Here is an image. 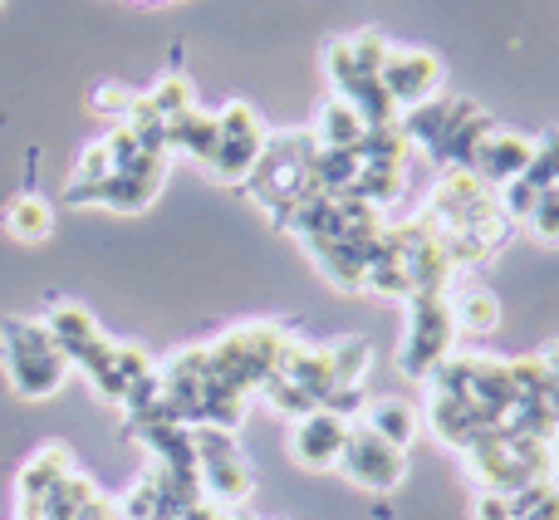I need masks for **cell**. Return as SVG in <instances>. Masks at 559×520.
Instances as JSON below:
<instances>
[{
  "instance_id": "ffe728a7",
  "label": "cell",
  "mask_w": 559,
  "mask_h": 520,
  "mask_svg": "<svg viewBox=\"0 0 559 520\" xmlns=\"http://www.w3.org/2000/svg\"><path fill=\"white\" fill-rule=\"evenodd\" d=\"M138 98H143V94H133V88H118V84H98V88H94V108H104V114L123 118V123H128V114L138 108Z\"/></svg>"
},
{
  "instance_id": "30bf717a",
  "label": "cell",
  "mask_w": 559,
  "mask_h": 520,
  "mask_svg": "<svg viewBox=\"0 0 559 520\" xmlns=\"http://www.w3.org/2000/svg\"><path fill=\"white\" fill-rule=\"evenodd\" d=\"M163 177H167V163H147V167H138V173H114V177H104V182H98L94 202L108 206V212H123V216L128 212H143V206L157 197Z\"/></svg>"
},
{
  "instance_id": "7402d4cb",
  "label": "cell",
  "mask_w": 559,
  "mask_h": 520,
  "mask_svg": "<svg viewBox=\"0 0 559 520\" xmlns=\"http://www.w3.org/2000/svg\"><path fill=\"white\" fill-rule=\"evenodd\" d=\"M231 520H251V516H241V511H236V516H231Z\"/></svg>"
},
{
  "instance_id": "4fadbf2b",
  "label": "cell",
  "mask_w": 559,
  "mask_h": 520,
  "mask_svg": "<svg viewBox=\"0 0 559 520\" xmlns=\"http://www.w3.org/2000/svg\"><path fill=\"white\" fill-rule=\"evenodd\" d=\"M447 305H452L456 329H466V334H491L501 324V305H496V295L486 285H452Z\"/></svg>"
},
{
  "instance_id": "9c48e42d",
  "label": "cell",
  "mask_w": 559,
  "mask_h": 520,
  "mask_svg": "<svg viewBox=\"0 0 559 520\" xmlns=\"http://www.w3.org/2000/svg\"><path fill=\"white\" fill-rule=\"evenodd\" d=\"M531 157H535V138L506 133V128H491V133H486V143L476 147L472 173L481 177L486 187H511L515 177H525Z\"/></svg>"
},
{
  "instance_id": "5bb4252c",
  "label": "cell",
  "mask_w": 559,
  "mask_h": 520,
  "mask_svg": "<svg viewBox=\"0 0 559 520\" xmlns=\"http://www.w3.org/2000/svg\"><path fill=\"white\" fill-rule=\"evenodd\" d=\"M368 138V123L358 118L354 104H344V98H329L324 108H319V147H334V153H358Z\"/></svg>"
},
{
  "instance_id": "7c38bea8",
  "label": "cell",
  "mask_w": 559,
  "mask_h": 520,
  "mask_svg": "<svg viewBox=\"0 0 559 520\" xmlns=\"http://www.w3.org/2000/svg\"><path fill=\"white\" fill-rule=\"evenodd\" d=\"M358 423H368L383 442H393V447H413V437H417V427H423V417L413 413V403H403V398H373V403L364 407V417Z\"/></svg>"
},
{
  "instance_id": "ac0fdd59",
  "label": "cell",
  "mask_w": 559,
  "mask_h": 520,
  "mask_svg": "<svg viewBox=\"0 0 559 520\" xmlns=\"http://www.w3.org/2000/svg\"><path fill=\"white\" fill-rule=\"evenodd\" d=\"M147 98V108H153L163 123H177L182 114H192L197 108V94H192V84H187L182 74H163V84L153 88V94H143Z\"/></svg>"
},
{
  "instance_id": "6da1fadb",
  "label": "cell",
  "mask_w": 559,
  "mask_h": 520,
  "mask_svg": "<svg viewBox=\"0 0 559 520\" xmlns=\"http://www.w3.org/2000/svg\"><path fill=\"white\" fill-rule=\"evenodd\" d=\"M0 364L20 398H49L69 374V358L59 354L45 319H5L0 324Z\"/></svg>"
},
{
  "instance_id": "2e32d148",
  "label": "cell",
  "mask_w": 559,
  "mask_h": 520,
  "mask_svg": "<svg viewBox=\"0 0 559 520\" xmlns=\"http://www.w3.org/2000/svg\"><path fill=\"white\" fill-rule=\"evenodd\" d=\"M167 147H182V153L202 157V163L212 167V157H216V114L192 108V114H182L177 123H167Z\"/></svg>"
},
{
  "instance_id": "44dd1931",
  "label": "cell",
  "mask_w": 559,
  "mask_h": 520,
  "mask_svg": "<svg viewBox=\"0 0 559 520\" xmlns=\"http://www.w3.org/2000/svg\"><path fill=\"white\" fill-rule=\"evenodd\" d=\"M476 520H515L511 492H481L476 496Z\"/></svg>"
},
{
  "instance_id": "9a60e30c",
  "label": "cell",
  "mask_w": 559,
  "mask_h": 520,
  "mask_svg": "<svg viewBox=\"0 0 559 520\" xmlns=\"http://www.w3.org/2000/svg\"><path fill=\"white\" fill-rule=\"evenodd\" d=\"M5 232L15 236V241H25V246L45 241V236L55 232V206H49L45 197H35V192H20L15 202L5 206Z\"/></svg>"
},
{
  "instance_id": "8fae6325",
  "label": "cell",
  "mask_w": 559,
  "mask_h": 520,
  "mask_svg": "<svg viewBox=\"0 0 559 520\" xmlns=\"http://www.w3.org/2000/svg\"><path fill=\"white\" fill-rule=\"evenodd\" d=\"M69 472H74V466H69V452H64V447H39V452L25 462L20 482H15V492H20V511H35V506L45 501V496L55 492V486L64 482Z\"/></svg>"
},
{
  "instance_id": "8992f818",
  "label": "cell",
  "mask_w": 559,
  "mask_h": 520,
  "mask_svg": "<svg viewBox=\"0 0 559 520\" xmlns=\"http://www.w3.org/2000/svg\"><path fill=\"white\" fill-rule=\"evenodd\" d=\"M378 79H383L393 108H417V104H427V98H437V88H442V64H437L432 49H388Z\"/></svg>"
},
{
  "instance_id": "603a6c76",
  "label": "cell",
  "mask_w": 559,
  "mask_h": 520,
  "mask_svg": "<svg viewBox=\"0 0 559 520\" xmlns=\"http://www.w3.org/2000/svg\"><path fill=\"white\" fill-rule=\"evenodd\" d=\"M147 5H157V0H147Z\"/></svg>"
},
{
  "instance_id": "d6986e66",
  "label": "cell",
  "mask_w": 559,
  "mask_h": 520,
  "mask_svg": "<svg viewBox=\"0 0 559 520\" xmlns=\"http://www.w3.org/2000/svg\"><path fill=\"white\" fill-rule=\"evenodd\" d=\"M531 226L540 241H559V187H550V192H540V202H535V212H531Z\"/></svg>"
},
{
  "instance_id": "5b68a950",
  "label": "cell",
  "mask_w": 559,
  "mask_h": 520,
  "mask_svg": "<svg viewBox=\"0 0 559 520\" xmlns=\"http://www.w3.org/2000/svg\"><path fill=\"white\" fill-rule=\"evenodd\" d=\"M338 472H344L354 486H364V492H393V486H403L407 452L393 442H383L368 423H354L348 427L344 457H338Z\"/></svg>"
},
{
  "instance_id": "7a4b0ae2",
  "label": "cell",
  "mask_w": 559,
  "mask_h": 520,
  "mask_svg": "<svg viewBox=\"0 0 559 520\" xmlns=\"http://www.w3.org/2000/svg\"><path fill=\"white\" fill-rule=\"evenodd\" d=\"M452 339H456V319H452V305H447V289H417L407 299V334H403V348H397L403 378L427 383L452 358Z\"/></svg>"
},
{
  "instance_id": "277c9868",
  "label": "cell",
  "mask_w": 559,
  "mask_h": 520,
  "mask_svg": "<svg viewBox=\"0 0 559 520\" xmlns=\"http://www.w3.org/2000/svg\"><path fill=\"white\" fill-rule=\"evenodd\" d=\"M192 452H197V476H202L206 501L236 511L251 496V472L241 462L236 437L226 427H192Z\"/></svg>"
},
{
  "instance_id": "ba28073f",
  "label": "cell",
  "mask_w": 559,
  "mask_h": 520,
  "mask_svg": "<svg viewBox=\"0 0 559 520\" xmlns=\"http://www.w3.org/2000/svg\"><path fill=\"white\" fill-rule=\"evenodd\" d=\"M481 108L472 104V98H427V104H417V108H407V118L397 128H403V138L407 143H423L427 153H442L447 147V138L456 133V128L466 123V118H476Z\"/></svg>"
},
{
  "instance_id": "3957f363",
  "label": "cell",
  "mask_w": 559,
  "mask_h": 520,
  "mask_svg": "<svg viewBox=\"0 0 559 520\" xmlns=\"http://www.w3.org/2000/svg\"><path fill=\"white\" fill-rule=\"evenodd\" d=\"M261 157H265L261 114H255L251 104H241V98H231V104L216 114V157H212L216 182H226V187L251 182Z\"/></svg>"
},
{
  "instance_id": "e0dca14e",
  "label": "cell",
  "mask_w": 559,
  "mask_h": 520,
  "mask_svg": "<svg viewBox=\"0 0 559 520\" xmlns=\"http://www.w3.org/2000/svg\"><path fill=\"white\" fill-rule=\"evenodd\" d=\"M114 506H118V520H163V482H157V472L138 476L123 492V501Z\"/></svg>"
},
{
  "instance_id": "52a82bcc",
  "label": "cell",
  "mask_w": 559,
  "mask_h": 520,
  "mask_svg": "<svg viewBox=\"0 0 559 520\" xmlns=\"http://www.w3.org/2000/svg\"><path fill=\"white\" fill-rule=\"evenodd\" d=\"M348 427L338 413H329V407H314V413L295 417V427H289V457H295L305 472H324V466H338V457H344V442H348Z\"/></svg>"
}]
</instances>
